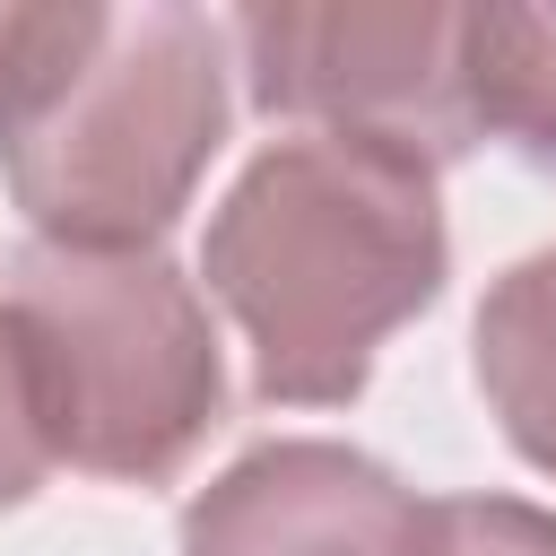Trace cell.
<instances>
[{
  "mask_svg": "<svg viewBox=\"0 0 556 556\" xmlns=\"http://www.w3.org/2000/svg\"><path fill=\"white\" fill-rule=\"evenodd\" d=\"M200 278L252 339V391L269 408H348L382 339L452 278L434 165L339 130L269 139L226 182Z\"/></svg>",
  "mask_w": 556,
  "mask_h": 556,
  "instance_id": "6da1fadb",
  "label": "cell"
},
{
  "mask_svg": "<svg viewBox=\"0 0 556 556\" xmlns=\"http://www.w3.org/2000/svg\"><path fill=\"white\" fill-rule=\"evenodd\" d=\"M226 148V26L182 0L104 9L96 43L0 130L35 243L156 252Z\"/></svg>",
  "mask_w": 556,
  "mask_h": 556,
  "instance_id": "7a4b0ae2",
  "label": "cell"
},
{
  "mask_svg": "<svg viewBox=\"0 0 556 556\" xmlns=\"http://www.w3.org/2000/svg\"><path fill=\"white\" fill-rule=\"evenodd\" d=\"M9 313L35 339V382L61 469L113 486H165L226 417L217 321L165 252L17 243Z\"/></svg>",
  "mask_w": 556,
  "mask_h": 556,
  "instance_id": "3957f363",
  "label": "cell"
},
{
  "mask_svg": "<svg viewBox=\"0 0 556 556\" xmlns=\"http://www.w3.org/2000/svg\"><path fill=\"white\" fill-rule=\"evenodd\" d=\"M460 35H469V9H443V0H339V9L261 0L226 17L243 96L269 122L382 139L426 156L434 174L478 148Z\"/></svg>",
  "mask_w": 556,
  "mask_h": 556,
  "instance_id": "277c9868",
  "label": "cell"
},
{
  "mask_svg": "<svg viewBox=\"0 0 556 556\" xmlns=\"http://www.w3.org/2000/svg\"><path fill=\"white\" fill-rule=\"evenodd\" d=\"M182 556H443V504L356 443L278 434L182 504Z\"/></svg>",
  "mask_w": 556,
  "mask_h": 556,
  "instance_id": "5b68a950",
  "label": "cell"
},
{
  "mask_svg": "<svg viewBox=\"0 0 556 556\" xmlns=\"http://www.w3.org/2000/svg\"><path fill=\"white\" fill-rule=\"evenodd\" d=\"M469 374H478L504 443L556 478V243L513 261L486 287V304L469 321Z\"/></svg>",
  "mask_w": 556,
  "mask_h": 556,
  "instance_id": "8992f818",
  "label": "cell"
},
{
  "mask_svg": "<svg viewBox=\"0 0 556 556\" xmlns=\"http://www.w3.org/2000/svg\"><path fill=\"white\" fill-rule=\"evenodd\" d=\"M469 122L521 165L556 174V9H469L460 35Z\"/></svg>",
  "mask_w": 556,
  "mask_h": 556,
  "instance_id": "52a82bcc",
  "label": "cell"
},
{
  "mask_svg": "<svg viewBox=\"0 0 556 556\" xmlns=\"http://www.w3.org/2000/svg\"><path fill=\"white\" fill-rule=\"evenodd\" d=\"M104 0H0V130L96 43Z\"/></svg>",
  "mask_w": 556,
  "mask_h": 556,
  "instance_id": "ba28073f",
  "label": "cell"
},
{
  "mask_svg": "<svg viewBox=\"0 0 556 556\" xmlns=\"http://www.w3.org/2000/svg\"><path fill=\"white\" fill-rule=\"evenodd\" d=\"M52 426H43V382H35V339L0 295V513L26 504L52 478Z\"/></svg>",
  "mask_w": 556,
  "mask_h": 556,
  "instance_id": "9c48e42d",
  "label": "cell"
},
{
  "mask_svg": "<svg viewBox=\"0 0 556 556\" xmlns=\"http://www.w3.org/2000/svg\"><path fill=\"white\" fill-rule=\"evenodd\" d=\"M443 556H556V513L521 495H452Z\"/></svg>",
  "mask_w": 556,
  "mask_h": 556,
  "instance_id": "30bf717a",
  "label": "cell"
}]
</instances>
